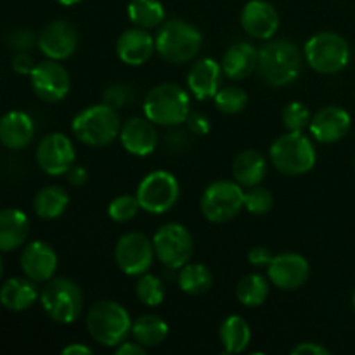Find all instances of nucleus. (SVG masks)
Here are the masks:
<instances>
[{
  "mask_svg": "<svg viewBox=\"0 0 355 355\" xmlns=\"http://www.w3.org/2000/svg\"><path fill=\"white\" fill-rule=\"evenodd\" d=\"M259 73L270 87H284L295 82L302 69V51L290 40H267L259 49Z\"/></svg>",
  "mask_w": 355,
  "mask_h": 355,
  "instance_id": "1",
  "label": "nucleus"
},
{
  "mask_svg": "<svg viewBox=\"0 0 355 355\" xmlns=\"http://www.w3.org/2000/svg\"><path fill=\"white\" fill-rule=\"evenodd\" d=\"M156 52L170 64H186L200 54L203 37L200 30L184 19H170L159 26L155 37Z\"/></svg>",
  "mask_w": 355,
  "mask_h": 355,
  "instance_id": "2",
  "label": "nucleus"
},
{
  "mask_svg": "<svg viewBox=\"0 0 355 355\" xmlns=\"http://www.w3.org/2000/svg\"><path fill=\"white\" fill-rule=\"evenodd\" d=\"M87 329L99 345L118 347L132 335L130 314L118 302L99 300L87 314Z\"/></svg>",
  "mask_w": 355,
  "mask_h": 355,
  "instance_id": "3",
  "label": "nucleus"
},
{
  "mask_svg": "<svg viewBox=\"0 0 355 355\" xmlns=\"http://www.w3.org/2000/svg\"><path fill=\"white\" fill-rule=\"evenodd\" d=\"M121 121L118 111L107 104H94L73 118L71 130L82 144L104 148L120 135Z\"/></svg>",
  "mask_w": 355,
  "mask_h": 355,
  "instance_id": "4",
  "label": "nucleus"
},
{
  "mask_svg": "<svg viewBox=\"0 0 355 355\" xmlns=\"http://www.w3.org/2000/svg\"><path fill=\"white\" fill-rule=\"evenodd\" d=\"M274 168L283 175L298 177L309 173L315 166L314 142L304 132H288L279 135L269 149Z\"/></svg>",
  "mask_w": 355,
  "mask_h": 355,
  "instance_id": "5",
  "label": "nucleus"
},
{
  "mask_svg": "<svg viewBox=\"0 0 355 355\" xmlns=\"http://www.w3.org/2000/svg\"><path fill=\"white\" fill-rule=\"evenodd\" d=\"M144 116L162 127H179L191 113L189 94L175 83H162L149 90L144 99Z\"/></svg>",
  "mask_w": 355,
  "mask_h": 355,
  "instance_id": "6",
  "label": "nucleus"
},
{
  "mask_svg": "<svg viewBox=\"0 0 355 355\" xmlns=\"http://www.w3.org/2000/svg\"><path fill=\"white\" fill-rule=\"evenodd\" d=\"M304 58L314 71L321 75H335L349 66L352 51L349 42L340 33L319 31L305 44Z\"/></svg>",
  "mask_w": 355,
  "mask_h": 355,
  "instance_id": "7",
  "label": "nucleus"
},
{
  "mask_svg": "<svg viewBox=\"0 0 355 355\" xmlns=\"http://www.w3.org/2000/svg\"><path fill=\"white\" fill-rule=\"evenodd\" d=\"M45 314L59 324H71L83 311L82 288L69 277H52L40 291Z\"/></svg>",
  "mask_w": 355,
  "mask_h": 355,
  "instance_id": "8",
  "label": "nucleus"
},
{
  "mask_svg": "<svg viewBox=\"0 0 355 355\" xmlns=\"http://www.w3.org/2000/svg\"><path fill=\"white\" fill-rule=\"evenodd\" d=\"M200 208L211 224H224L245 208V191L236 180H215L201 194Z\"/></svg>",
  "mask_w": 355,
  "mask_h": 355,
  "instance_id": "9",
  "label": "nucleus"
},
{
  "mask_svg": "<svg viewBox=\"0 0 355 355\" xmlns=\"http://www.w3.org/2000/svg\"><path fill=\"white\" fill-rule=\"evenodd\" d=\"M153 248L156 259L166 269L179 270L191 260L194 252V239L187 227L177 222L163 224L153 236Z\"/></svg>",
  "mask_w": 355,
  "mask_h": 355,
  "instance_id": "10",
  "label": "nucleus"
},
{
  "mask_svg": "<svg viewBox=\"0 0 355 355\" xmlns=\"http://www.w3.org/2000/svg\"><path fill=\"white\" fill-rule=\"evenodd\" d=\"M135 196L142 210L162 215L175 207L180 196V187L172 173L166 170H155L139 182Z\"/></svg>",
  "mask_w": 355,
  "mask_h": 355,
  "instance_id": "11",
  "label": "nucleus"
},
{
  "mask_svg": "<svg viewBox=\"0 0 355 355\" xmlns=\"http://www.w3.org/2000/svg\"><path fill=\"white\" fill-rule=\"evenodd\" d=\"M155 259L153 241L142 232H127L114 246V262L127 276H142L151 269Z\"/></svg>",
  "mask_w": 355,
  "mask_h": 355,
  "instance_id": "12",
  "label": "nucleus"
},
{
  "mask_svg": "<svg viewBox=\"0 0 355 355\" xmlns=\"http://www.w3.org/2000/svg\"><path fill=\"white\" fill-rule=\"evenodd\" d=\"M30 83L35 96L44 103H59L68 96L71 89L68 69L54 59L38 62L31 71Z\"/></svg>",
  "mask_w": 355,
  "mask_h": 355,
  "instance_id": "13",
  "label": "nucleus"
},
{
  "mask_svg": "<svg viewBox=\"0 0 355 355\" xmlns=\"http://www.w3.org/2000/svg\"><path fill=\"white\" fill-rule=\"evenodd\" d=\"M37 163L51 177H61L75 165L76 153L68 135L61 132H52L42 137L37 146Z\"/></svg>",
  "mask_w": 355,
  "mask_h": 355,
  "instance_id": "14",
  "label": "nucleus"
},
{
  "mask_svg": "<svg viewBox=\"0 0 355 355\" xmlns=\"http://www.w3.org/2000/svg\"><path fill=\"white\" fill-rule=\"evenodd\" d=\"M37 44L47 59L64 61L71 58L78 47V31L69 21L55 19L42 30Z\"/></svg>",
  "mask_w": 355,
  "mask_h": 355,
  "instance_id": "15",
  "label": "nucleus"
},
{
  "mask_svg": "<svg viewBox=\"0 0 355 355\" xmlns=\"http://www.w3.org/2000/svg\"><path fill=\"white\" fill-rule=\"evenodd\" d=\"M267 276H269L270 283L279 290H298L307 283L309 276H311V266H309L307 259L298 253H279L270 260L269 267H267Z\"/></svg>",
  "mask_w": 355,
  "mask_h": 355,
  "instance_id": "16",
  "label": "nucleus"
},
{
  "mask_svg": "<svg viewBox=\"0 0 355 355\" xmlns=\"http://www.w3.org/2000/svg\"><path fill=\"white\" fill-rule=\"evenodd\" d=\"M352 127V118L349 111L340 106H324L312 114L311 128L312 137L321 144H333L345 137Z\"/></svg>",
  "mask_w": 355,
  "mask_h": 355,
  "instance_id": "17",
  "label": "nucleus"
},
{
  "mask_svg": "<svg viewBox=\"0 0 355 355\" xmlns=\"http://www.w3.org/2000/svg\"><path fill=\"white\" fill-rule=\"evenodd\" d=\"M21 270L35 283H47L58 270V253L49 243L31 241L21 253Z\"/></svg>",
  "mask_w": 355,
  "mask_h": 355,
  "instance_id": "18",
  "label": "nucleus"
},
{
  "mask_svg": "<svg viewBox=\"0 0 355 355\" xmlns=\"http://www.w3.org/2000/svg\"><path fill=\"white\" fill-rule=\"evenodd\" d=\"M241 26L250 37L270 40L279 30V14L266 0H250L241 10Z\"/></svg>",
  "mask_w": 355,
  "mask_h": 355,
  "instance_id": "19",
  "label": "nucleus"
},
{
  "mask_svg": "<svg viewBox=\"0 0 355 355\" xmlns=\"http://www.w3.org/2000/svg\"><path fill=\"white\" fill-rule=\"evenodd\" d=\"M118 139L125 151L134 156L151 155L158 146V132H156L155 123L141 116H134L125 121L121 125Z\"/></svg>",
  "mask_w": 355,
  "mask_h": 355,
  "instance_id": "20",
  "label": "nucleus"
},
{
  "mask_svg": "<svg viewBox=\"0 0 355 355\" xmlns=\"http://www.w3.org/2000/svg\"><path fill=\"white\" fill-rule=\"evenodd\" d=\"M155 38L144 28H128L118 37L116 54L123 64L142 66L155 54Z\"/></svg>",
  "mask_w": 355,
  "mask_h": 355,
  "instance_id": "21",
  "label": "nucleus"
},
{
  "mask_svg": "<svg viewBox=\"0 0 355 355\" xmlns=\"http://www.w3.org/2000/svg\"><path fill=\"white\" fill-rule=\"evenodd\" d=\"M222 66L215 59L203 58L194 62L187 75V89L198 101L214 99L220 90Z\"/></svg>",
  "mask_w": 355,
  "mask_h": 355,
  "instance_id": "22",
  "label": "nucleus"
},
{
  "mask_svg": "<svg viewBox=\"0 0 355 355\" xmlns=\"http://www.w3.org/2000/svg\"><path fill=\"white\" fill-rule=\"evenodd\" d=\"M35 123L24 111H9L0 118V142L7 149L19 151L33 141Z\"/></svg>",
  "mask_w": 355,
  "mask_h": 355,
  "instance_id": "23",
  "label": "nucleus"
},
{
  "mask_svg": "<svg viewBox=\"0 0 355 355\" xmlns=\"http://www.w3.org/2000/svg\"><path fill=\"white\" fill-rule=\"evenodd\" d=\"M220 66L227 78H248L259 68V49H255L248 42H236L225 51Z\"/></svg>",
  "mask_w": 355,
  "mask_h": 355,
  "instance_id": "24",
  "label": "nucleus"
},
{
  "mask_svg": "<svg viewBox=\"0 0 355 355\" xmlns=\"http://www.w3.org/2000/svg\"><path fill=\"white\" fill-rule=\"evenodd\" d=\"M30 220L17 208L0 210V252H14L26 243Z\"/></svg>",
  "mask_w": 355,
  "mask_h": 355,
  "instance_id": "25",
  "label": "nucleus"
},
{
  "mask_svg": "<svg viewBox=\"0 0 355 355\" xmlns=\"http://www.w3.org/2000/svg\"><path fill=\"white\" fill-rule=\"evenodd\" d=\"M35 281L28 277H10L0 286V304L12 312L28 311L38 300Z\"/></svg>",
  "mask_w": 355,
  "mask_h": 355,
  "instance_id": "26",
  "label": "nucleus"
},
{
  "mask_svg": "<svg viewBox=\"0 0 355 355\" xmlns=\"http://www.w3.org/2000/svg\"><path fill=\"white\" fill-rule=\"evenodd\" d=\"M266 173L267 162L262 153H259L257 149H246V151L239 153L232 163V175L243 189L262 184Z\"/></svg>",
  "mask_w": 355,
  "mask_h": 355,
  "instance_id": "27",
  "label": "nucleus"
},
{
  "mask_svg": "<svg viewBox=\"0 0 355 355\" xmlns=\"http://www.w3.org/2000/svg\"><path fill=\"white\" fill-rule=\"evenodd\" d=\"M220 343L227 354H241L252 342V329L248 321L241 315H229L222 321L218 329Z\"/></svg>",
  "mask_w": 355,
  "mask_h": 355,
  "instance_id": "28",
  "label": "nucleus"
},
{
  "mask_svg": "<svg viewBox=\"0 0 355 355\" xmlns=\"http://www.w3.org/2000/svg\"><path fill=\"white\" fill-rule=\"evenodd\" d=\"M69 205V194L61 186H47L35 194L33 210L37 217L44 220H54L66 211Z\"/></svg>",
  "mask_w": 355,
  "mask_h": 355,
  "instance_id": "29",
  "label": "nucleus"
},
{
  "mask_svg": "<svg viewBox=\"0 0 355 355\" xmlns=\"http://www.w3.org/2000/svg\"><path fill=\"white\" fill-rule=\"evenodd\" d=\"M132 336L146 349L158 347L168 336V324L159 315L144 314L132 322Z\"/></svg>",
  "mask_w": 355,
  "mask_h": 355,
  "instance_id": "30",
  "label": "nucleus"
},
{
  "mask_svg": "<svg viewBox=\"0 0 355 355\" xmlns=\"http://www.w3.org/2000/svg\"><path fill=\"white\" fill-rule=\"evenodd\" d=\"M177 283L179 288L186 295L191 297H200L210 291L214 286V276H211L210 269L203 263H189L180 267V272L177 274Z\"/></svg>",
  "mask_w": 355,
  "mask_h": 355,
  "instance_id": "31",
  "label": "nucleus"
},
{
  "mask_svg": "<svg viewBox=\"0 0 355 355\" xmlns=\"http://www.w3.org/2000/svg\"><path fill=\"white\" fill-rule=\"evenodd\" d=\"M127 12L128 19L144 30L162 26L165 21V7L159 0H130Z\"/></svg>",
  "mask_w": 355,
  "mask_h": 355,
  "instance_id": "32",
  "label": "nucleus"
},
{
  "mask_svg": "<svg viewBox=\"0 0 355 355\" xmlns=\"http://www.w3.org/2000/svg\"><path fill=\"white\" fill-rule=\"evenodd\" d=\"M269 297V281L262 274H246L236 286V298L245 307H260Z\"/></svg>",
  "mask_w": 355,
  "mask_h": 355,
  "instance_id": "33",
  "label": "nucleus"
},
{
  "mask_svg": "<svg viewBox=\"0 0 355 355\" xmlns=\"http://www.w3.org/2000/svg\"><path fill=\"white\" fill-rule=\"evenodd\" d=\"M135 293L137 298L148 307H158L165 298V288L159 277L153 276V274L144 272L139 276L137 284H135Z\"/></svg>",
  "mask_w": 355,
  "mask_h": 355,
  "instance_id": "34",
  "label": "nucleus"
},
{
  "mask_svg": "<svg viewBox=\"0 0 355 355\" xmlns=\"http://www.w3.org/2000/svg\"><path fill=\"white\" fill-rule=\"evenodd\" d=\"M214 99L218 111L224 114H238L248 104V94L241 87H225L218 90Z\"/></svg>",
  "mask_w": 355,
  "mask_h": 355,
  "instance_id": "35",
  "label": "nucleus"
},
{
  "mask_svg": "<svg viewBox=\"0 0 355 355\" xmlns=\"http://www.w3.org/2000/svg\"><path fill=\"white\" fill-rule=\"evenodd\" d=\"M274 196L269 189L259 186L248 187L245 193V210L252 215H266L272 210Z\"/></svg>",
  "mask_w": 355,
  "mask_h": 355,
  "instance_id": "36",
  "label": "nucleus"
},
{
  "mask_svg": "<svg viewBox=\"0 0 355 355\" xmlns=\"http://www.w3.org/2000/svg\"><path fill=\"white\" fill-rule=\"evenodd\" d=\"M281 118H283V125L288 132H304L311 123L312 116L311 111L304 103L295 101V103L284 106Z\"/></svg>",
  "mask_w": 355,
  "mask_h": 355,
  "instance_id": "37",
  "label": "nucleus"
},
{
  "mask_svg": "<svg viewBox=\"0 0 355 355\" xmlns=\"http://www.w3.org/2000/svg\"><path fill=\"white\" fill-rule=\"evenodd\" d=\"M141 210V205H139L137 196H130V194H123V196L114 198L113 201L107 207V215H110L111 220L114 222H130L135 215Z\"/></svg>",
  "mask_w": 355,
  "mask_h": 355,
  "instance_id": "38",
  "label": "nucleus"
},
{
  "mask_svg": "<svg viewBox=\"0 0 355 355\" xmlns=\"http://www.w3.org/2000/svg\"><path fill=\"white\" fill-rule=\"evenodd\" d=\"M132 99V89L125 83H114V85L107 87L104 90L103 96V103L111 106L113 110H121V107L127 106Z\"/></svg>",
  "mask_w": 355,
  "mask_h": 355,
  "instance_id": "39",
  "label": "nucleus"
},
{
  "mask_svg": "<svg viewBox=\"0 0 355 355\" xmlns=\"http://www.w3.org/2000/svg\"><path fill=\"white\" fill-rule=\"evenodd\" d=\"M6 40L7 44L12 49H16V51H28L38 38L37 35L31 30H28V28H16V30L7 33Z\"/></svg>",
  "mask_w": 355,
  "mask_h": 355,
  "instance_id": "40",
  "label": "nucleus"
},
{
  "mask_svg": "<svg viewBox=\"0 0 355 355\" xmlns=\"http://www.w3.org/2000/svg\"><path fill=\"white\" fill-rule=\"evenodd\" d=\"M189 144H191L189 132L179 130V128H173V130H170L165 137V146L170 153L186 151V149L189 148Z\"/></svg>",
  "mask_w": 355,
  "mask_h": 355,
  "instance_id": "41",
  "label": "nucleus"
},
{
  "mask_svg": "<svg viewBox=\"0 0 355 355\" xmlns=\"http://www.w3.org/2000/svg\"><path fill=\"white\" fill-rule=\"evenodd\" d=\"M186 123L191 134L194 135H207L210 132V120H208L207 114L200 113V111H191Z\"/></svg>",
  "mask_w": 355,
  "mask_h": 355,
  "instance_id": "42",
  "label": "nucleus"
},
{
  "mask_svg": "<svg viewBox=\"0 0 355 355\" xmlns=\"http://www.w3.org/2000/svg\"><path fill=\"white\" fill-rule=\"evenodd\" d=\"M12 69L17 73V75H31V71L35 69V66H37V62L33 61V58H31L30 54H28L26 51H17L16 54H14L12 58Z\"/></svg>",
  "mask_w": 355,
  "mask_h": 355,
  "instance_id": "43",
  "label": "nucleus"
},
{
  "mask_svg": "<svg viewBox=\"0 0 355 355\" xmlns=\"http://www.w3.org/2000/svg\"><path fill=\"white\" fill-rule=\"evenodd\" d=\"M274 259L272 252H270L267 246H253L248 252V262L252 263L253 267H269L270 260Z\"/></svg>",
  "mask_w": 355,
  "mask_h": 355,
  "instance_id": "44",
  "label": "nucleus"
},
{
  "mask_svg": "<svg viewBox=\"0 0 355 355\" xmlns=\"http://www.w3.org/2000/svg\"><path fill=\"white\" fill-rule=\"evenodd\" d=\"M293 355H329V350L326 347L319 345L314 342H305L297 345L295 349H291Z\"/></svg>",
  "mask_w": 355,
  "mask_h": 355,
  "instance_id": "45",
  "label": "nucleus"
},
{
  "mask_svg": "<svg viewBox=\"0 0 355 355\" xmlns=\"http://www.w3.org/2000/svg\"><path fill=\"white\" fill-rule=\"evenodd\" d=\"M89 180V172H87L83 166H75L73 165L71 168L68 170V182L71 184V186L75 187H80L83 186V184Z\"/></svg>",
  "mask_w": 355,
  "mask_h": 355,
  "instance_id": "46",
  "label": "nucleus"
},
{
  "mask_svg": "<svg viewBox=\"0 0 355 355\" xmlns=\"http://www.w3.org/2000/svg\"><path fill=\"white\" fill-rule=\"evenodd\" d=\"M146 347L141 345L139 342H127L125 340L123 343L116 347V355H144Z\"/></svg>",
  "mask_w": 355,
  "mask_h": 355,
  "instance_id": "47",
  "label": "nucleus"
},
{
  "mask_svg": "<svg viewBox=\"0 0 355 355\" xmlns=\"http://www.w3.org/2000/svg\"><path fill=\"white\" fill-rule=\"evenodd\" d=\"M90 354H92V349L82 345V343H71V345L62 349V355H90Z\"/></svg>",
  "mask_w": 355,
  "mask_h": 355,
  "instance_id": "48",
  "label": "nucleus"
},
{
  "mask_svg": "<svg viewBox=\"0 0 355 355\" xmlns=\"http://www.w3.org/2000/svg\"><path fill=\"white\" fill-rule=\"evenodd\" d=\"M59 3H61V6H75V3H78V2H82V0H58Z\"/></svg>",
  "mask_w": 355,
  "mask_h": 355,
  "instance_id": "49",
  "label": "nucleus"
},
{
  "mask_svg": "<svg viewBox=\"0 0 355 355\" xmlns=\"http://www.w3.org/2000/svg\"><path fill=\"white\" fill-rule=\"evenodd\" d=\"M3 274V260H2V255H0V277H2Z\"/></svg>",
  "mask_w": 355,
  "mask_h": 355,
  "instance_id": "50",
  "label": "nucleus"
},
{
  "mask_svg": "<svg viewBox=\"0 0 355 355\" xmlns=\"http://www.w3.org/2000/svg\"><path fill=\"white\" fill-rule=\"evenodd\" d=\"M352 307H354V311H355V290H354V295H352Z\"/></svg>",
  "mask_w": 355,
  "mask_h": 355,
  "instance_id": "51",
  "label": "nucleus"
}]
</instances>
